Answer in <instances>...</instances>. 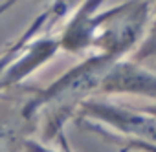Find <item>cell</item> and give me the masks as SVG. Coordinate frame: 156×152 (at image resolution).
Returning <instances> with one entry per match:
<instances>
[{
    "instance_id": "1",
    "label": "cell",
    "mask_w": 156,
    "mask_h": 152,
    "mask_svg": "<svg viewBox=\"0 0 156 152\" xmlns=\"http://www.w3.org/2000/svg\"><path fill=\"white\" fill-rule=\"evenodd\" d=\"M79 121L90 123L99 132H112L123 137L121 152H154V114L152 110H132L103 99H87L77 106Z\"/></svg>"
},
{
    "instance_id": "2",
    "label": "cell",
    "mask_w": 156,
    "mask_h": 152,
    "mask_svg": "<svg viewBox=\"0 0 156 152\" xmlns=\"http://www.w3.org/2000/svg\"><path fill=\"white\" fill-rule=\"evenodd\" d=\"M35 88H6L0 92V152H22L35 121L28 101Z\"/></svg>"
},
{
    "instance_id": "3",
    "label": "cell",
    "mask_w": 156,
    "mask_h": 152,
    "mask_svg": "<svg viewBox=\"0 0 156 152\" xmlns=\"http://www.w3.org/2000/svg\"><path fill=\"white\" fill-rule=\"evenodd\" d=\"M118 94H136L154 97V75L152 71L141 68L132 60H116L98 86L96 95H118Z\"/></svg>"
},
{
    "instance_id": "4",
    "label": "cell",
    "mask_w": 156,
    "mask_h": 152,
    "mask_svg": "<svg viewBox=\"0 0 156 152\" xmlns=\"http://www.w3.org/2000/svg\"><path fill=\"white\" fill-rule=\"evenodd\" d=\"M79 0H55V4H53V8H51V11L53 13H64V11H68L73 4H77Z\"/></svg>"
}]
</instances>
